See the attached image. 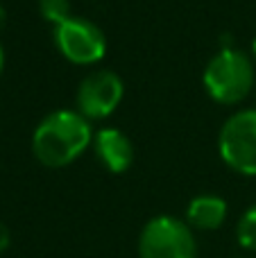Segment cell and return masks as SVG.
Here are the masks:
<instances>
[{
  "label": "cell",
  "instance_id": "1",
  "mask_svg": "<svg viewBox=\"0 0 256 258\" xmlns=\"http://www.w3.org/2000/svg\"><path fill=\"white\" fill-rule=\"evenodd\" d=\"M93 127L77 109L48 113L32 134V154L45 168H66L93 145Z\"/></svg>",
  "mask_w": 256,
  "mask_h": 258
},
{
  "label": "cell",
  "instance_id": "2",
  "mask_svg": "<svg viewBox=\"0 0 256 258\" xmlns=\"http://www.w3.org/2000/svg\"><path fill=\"white\" fill-rule=\"evenodd\" d=\"M256 63L252 54L234 48H220L209 63L204 66L202 84L207 89L209 98L218 104H240L254 89Z\"/></svg>",
  "mask_w": 256,
  "mask_h": 258
},
{
  "label": "cell",
  "instance_id": "3",
  "mask_svg": "<svg viewBox=\"0 0 256 258\" xmlns=\"http://www.w3.org/2000/svg\"><path fill=\"white\" fill-rule=\"evenodd\" d=\"M139 258H198L195 231L186 220L157 215L139 236Z\"/></svg>",
  "mask_w": 256,
  "mask_h": 258
},
{
  "label": "cell",
  "instance_id": "4",
  "mask_svg": "<svg viewBox=\"0 0 256 258\" xmlns=\"http://www.w3.org/2000/svg\"><path fill=\"white\" fill-rule=\"evenodd\" d=\"M218 152L227 168L256 177V107L231 113L218 134Z\"/></svg>",
  "mask_w": 256,
  "mask_h": 258
},
{
  "label": "cell",
  "instance_id": "5",
  "mask_svg": "<svg viewBox=\"0 0 256 258\" xmlns=\"http://www.w3.org/2000/svg\"><path fill=\"white\" fill-rule=\"evenodd\" d=\"M54 45L66 61L75 66H93L102 61L107 52V36L93 21L71 16L66 23L54 27Z\"/></svg>",
  "mask_w": 256,
  "mask_h": 258
},
{
  "label": "cell",
  "instance_id": "6",
  "mask_svg": "<svg viewBox=\"0 0 256 258\" xmlns=\"http://www.w3.org/2000/svg\"><path fill=\"white\" fill-rule=\"evenodd\" d=\"M125 98L122 77L113 71H93L80 82L75 93V107L86 120L109 118Z\"/></svg>",
  "mask_w": 256,
  "mask_h": 258
},
{
  "label": "cell",
  "instance_id": "7",
  "mask_svg": "<svg viewBox=\"0 0 256 258\" xmlns=\"http://www.w3.org/2000/svg\"><path fill=\"white\" fill-rule=\"evenodd\" d=\"M93 154L107 172L122 174L134 163V145L130 136L116 127H102L93 136Z\"/></svg>",
  "mask_w": 256,
  "mask_h": 258
},
{
  "label": "cell",
  "instance_id": "8",
  "mask_svg": "<svg viewBox=\"0 0 256 258\" xmlns=\"http://www.w3.org/2000/svg\"><path fill=\"white\" fill-rule=\"evenodd\" d=\"M229 206L220 195H198L186 206V222L193 231H216L227 222Z\"/></svg>",
  "mask_w": 256,
  "mask_h": 258
},
{
  "label": "cell",
  "instance_id": "9",
  "mask_svg": "<svg viewBox=\"0 0 256 258\" xmlns=\"http://www.w3.org/2000/svg\"><path fill=\"white\" fill-rule=\"evenodd\" d=\"M236 240L243 249L256 251V204H252L236 224Z\"/></svg>",
  "mask_w": 256,
  "mask_h": 258
},
{
  "label": "cell",
  "instance_id": "10",
  "mask_svg": "<svg viewBox=\"0 0 256 258\" xmlns=\"http://www.w3.org/2000/svg\"><path fill=\"white\" fill-rule=\"evenodd\" d=\"M39 12L43 21H48L52 27H59L73 16L71 0H39Z\"/></svg>",
  "mask_w": 256,
  "mask_h": 258
},
{
  "label": "cell",
  "instance_id": "11",
  "mask_svg": "<svg viewBox=\"0 0 256 258\" xmlns=\"http://www.w3.org/2000/svg\"><path fill=\"white\" fill-rule=\"evenodd\" d=\"M9 245H12V231H9V227L5 222H0V254L7 251Z\"/></svg>",
  "mask_w": 256,
  "mask_h": 258
},
{
  "label": "cell",
  "instance_id": "12",
  "mask_svg": "<svg viewBox=\"0 0 256 258\" xmlns=\"http://www.w3.org/2000/svg\"><path fill=\"white\" fill-rule=\"evenodd\" d=\"M3 68H5V48L0 43V73H3Z\"/></svg>",
  "mask_w": 256,
  "mask_h": 258
},
{
  "label": "cell",
  "instance_id": "13",
  "mask_svg": "<svg viewBox=\"0 0 256 258\" xmlns=\"http://www.w3.org/2000/svg\"><path fill=\"white\" fill-rule=\"evenodd\" d=\"M5 21H7V14H5V9L0 7V27L5 25Z\"/></svg>",
  "mask_w": 256,
  "mask_h": 258
},
{
  "label": "cell",
  "instance_id": "14",
  "mask_svg": "<svg viewBox=\"0 0 256 258\" xmlns=\"http://www.w3.org/2000/svg\"><path fill=\"white\" fill-rule=\"evenodd\" d=\"M249 54H252V59H254V63H256V39L252 41V50H249Z\"/></svg>",
  "mask_w": 256,
  "mask_h": 258
}]
</instances>
